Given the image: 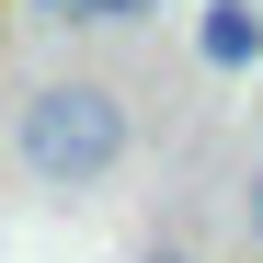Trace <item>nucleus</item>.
<instances>
[{
    "mask_svg": "<svg viewBox=\"0 0 263 263\" xmlns=\"http://www.w3.org/2000/svg\"><path fill=\"white\" fill-rule=\"evenodd\" d=\"M138 263H195V252H183V240H160V252H138Z\"/></svg>",
    "mask_w": 263,
    "mask_h": 263,
    "instance_id": "obj_5",
    "label": "nucleus"
},
{
    "mask_svg": "<svg viewBox=\"0 0 263 263\" xmlns=\"http://www.w3.org/2000/svg\"><path fill=\"white\" fill-rule=\"evenodd\" d=\"M195 58H206L217 80L263 69V0H206V12H195Z\"/></svg>",
    "mask_w": 263,
    "mask_h": 263,
    "instance_id": "obj_2",
    "label": "nucleus"
},
{
    "mask_svg": "<svg viewBox=\"0 0 263 263\" xmlns=\"http://www.w3.org/2000/svg\"><path fill=\"white\" fill-rule=\"evenodd\" d=\"M240 229H252V252H263V160H252V183H240Z\"/></svg>",
    "mask_w": 263,
    "mask_h": 263,
    "instance_id": "obj_4",
    "label": "nucleus"
},
{
    "mask_svg": "<svg viewBox=\"0 0 263 263\" xmlns=\"http://www.w3.org/2000/svg\"><path fill=\"white\" fill-rule=\"evenodd\" d=\"M126 92L115 80H34L23 92V115H12V149H23V172L46 195H92V183H115L126 172Z\"/></svg>",
    "mask_w": 263,
    "mask_h": 263,
    "instance_id": "obj_1",
    "label": "nucleus"
},
{
    "mask_svg": "<svg viewBox=\"0 0 263 263\" xmlns=\"http://www.w3.org/2000/svg\"><path fill=\"white\" fill-rule=\"evenodd\" d=\"M46 23H149L160 0H34Z\"/></svg>",
    "mask_w": 263,
    "mask_h": 263,
    "instance_id": "obj_3",
    "label": "nucleus"
}]
</instances>
